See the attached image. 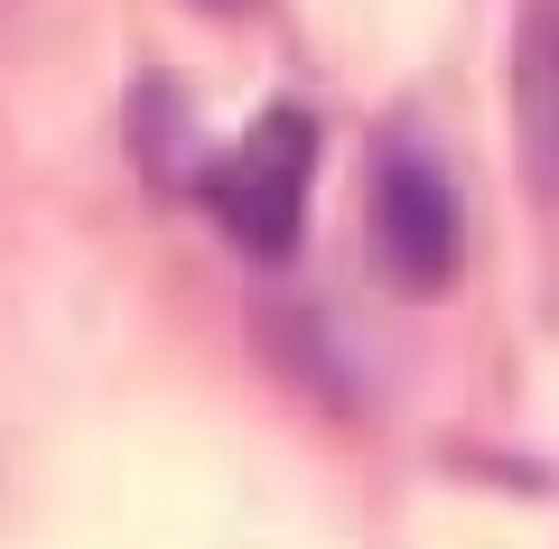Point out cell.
<instances>
[{
  "label": "cell",
  "mask_w": 559,
  "mask_h": 549,
  "mask_svg": "<svg viewBox=\"0 0 559 549\" xmlns=\"http://www.w3.org/2000/svg\"><path fill=\"white\" fill-rule=\"evenodd\" d=\"M197 10H215V20H242V10H261V0H197Z\"/></svg>",
  "instance_id": "5"
},
{
  "label": "cell",
  "mask_w": 559,
  "mask_h": 549,
  "mask_svg": "<svg viewBox=\"0 0 559 549\" xmlns=\"http://www.w3.org/2000/svg\"><path fill=\"white\" fill-rule=\"evenodd\" d=\"M364 252H373V271L392 279L401 298H439L448 279H457L466 205H457V177L439 168L429 140L392 131L373 150V177H364Z\"/></svg>",
  "instance_id": "2"
},
{
  "label": "cell",
  "mask_w": 559,
  "mask_h": 549,
  "mask_svg": "<svg viewBox=\"0 0 559 549\" xmlns=\"http://www.w3.org/2000/svg\"><path fill=\"white\" fill-rule=\"evenodd\" d=\"M513 158L532 196L559 205V0L513 10Z\"/></svg>",
  "instance_id": "3"
},
{
  "label": "cell",
  "mask_w": 559,
  "mask_h": 549,
  "mask_svg": "<svg viewBox=\"0 0 559 549\" xmlns=\"http://www.w3.org/2000/svg\"><path fill=\"white\" fill-rule=\"evenodd\" d=\"M308 177H318V112L271 103L234 150L205 158L197 205L224 224V242H242L252 261H289L308 224Z\"/></svg>",
  "instance_id": "1"
},
{
  "label": "cell",
  "mask_w": 559,
  "mask_h": 549,
  "mask_svg": "<svg viewBox=\"0 0 559 549\" xmlns=\"http://www.w3.org/2000/svg\"><path fill=\"white\" fill-rule=\"evenodd\" d=\"M131 140H140V168L159 177V187H197V177H205L197 140H187V94H178V84L150 75L131 94Z\"/></svg>",
  "instance_id": "4"
}]
</instances>
